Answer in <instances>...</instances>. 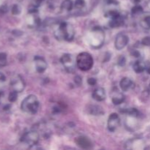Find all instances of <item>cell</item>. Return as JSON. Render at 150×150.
<instances>
[{
	"instance_id": "cell-1",
	"label": "cell",
	"mask_w": 150,
	"mask_h": 150,
	"mask_svg": "<svg viewBox=\"0 0 150 150\" xmlns=\"http://www.w3.org/2000/svg\"><path fill=\"white\" fill-rule=\"evenodd\" d=\"M54 36L57 40H73L75 36L74 28L70 23L61 22L54 28Z\"/></svg>"
},
{
	"instance_id": "cell-2",
	"label": "cell",
	"mask_w": 150,
	"mask_h": 150,
	"mask_svg": "<svg viewBox=\"0 0 150 150\" xmlns=\"http://www.w3.org/2000/svg\"><path fill=\"white\" fill-rule=\"evenodd\" d=\"M40 103L38 98L34 95H28L21 102V108L22 111L27 114H35L39 109Z\"/></svg>"
},
{
	"instance_id": "cell-3",
	"label": "cell",
	"mask_w": 150,
	"mask_h": 150,
	"mask_svg": "<svg viewBox=\"0 0 150 150\" xmlns=\"http://www.w3.org/2000/svg\"><path fill=\"white\" fill-rule=\"evenodd\" d=\"M94 64L93 58L87 52H82L76 57V65L83 71H87L92 67Z\"/></svg>"
},
{
	"instance_id": "cell-4",
	"label": "cell",
	"mask_w": 150,
	"mask_h": 150,
	"mask_svg": "<svg viewBox=\"0 0 150 150\" xmlns=\"http://www.w3.org/2000/svg\"><path fill=\"white\" fill-rule=\"evenodd\" d=\"M104 38L105 37L102 29L100 27H95L92 29L89 36V43L93 48H100L103 44Z\"/></svg>"
},
{
	"instance_id": "cell-5",
	"label": "cell",
	"mask_w": 150,
	"mask_h": 150,
	"mask_svg": "<svg viewBox=\"0 0 150 150\" xmlns=\"http://www.w3.org/2000/svg\"><path fill=\"white\" fill-rule=\"evenodd\" d=\"M62 64L64 66L67 72L70 73H73L75 72L76 69V61H75L73 56L70 54H65L62 55L60 59Z\"/></svg>"
},
{
	"instance_id": "cell-6",
	"label": "cell",
	"mask_w": 150,
	"mask_h": 150,
	"mask_svg": "<svg viewBox=\"0 0 150 150\" xmlns=\"http://www.w3.org/2000/svg\"><path fill=\"white\" fill-rule=\"evenodd\" d=\"M39 139V133L37 131H35V130H32V131L25 133L21 137V141L23 143L29 145V146H35L38 143Z\"/></svg>"
},
{
	"instance_id": "cell-7",
	"label": "cell",
	"mask_w": 150,
	"mask_h": 150,
	"mask_svg": "<svg viewBox=\"0 0 150 150\" xmlns=\"http://www.w3.org/2000/svg\"><path fill=\"white\" fill-rule=\"evenodd\" d=\"M10 86L12 90L17 92H21L25 88V82L20 75H16L10 80Z\"/></svg>"
},
{
	"instance_id": "cell-8",
	"label": "cell",
	"mask_w": 150,
	"mask_h": 150,
	"mask_svg": "<svg viewBox=\"0 0 150 150\" xmlns=\"http://www.w3.org/2000/svg\"><path fill=\"white\" fill-rule=\"evenodd\" d=\"M120 125V118L119 115L116 113H112L110 114L108 119L107 127L110 132H114L119 127Z\"/></svg>"
},
{
	"instance_id": "cell-9",
	"label": "cell",
	"mask_w": 150,
	"mask_h": 150,
	"mask_svg": "<svg viewBox=\"0 0 150 150\" xmlns=\"http://www.w3.org/2000/svg\"><path fill=\"white\" fill-rule=\"evenodd\" d=\"M128 42L129 38L127 37V35H126L124 33H120L116 38L115 42H114L115 48L119 51L123 49L125 47H126Z\"/></svg>"
},
{
	"instance_id": "cell-10",
	"label": "cell",
	"mask_w": 150,
	"mask_h": 150,
	"mask_svg": "<svg viewBox=\"0 0 150 150\" xmlns=\"http://www.w3.org/2000/svg\"><path fill=\"white\" fill-rule=\"evenodd\" d=\"M34 62H35V69H36L37 72L39 73H44L48 67L45 59L40 56H35L34 58Z\"/></svg>"
},
{
	"instance_id": "cell-11",
	"label": "cell",
	"mask_w": 150,
	"mask_h": 150,
	"mask_svg": "<svg viewBox=\"0 0 150 150\" xmlns=\"http://www.w3.org/2000/svg\"><path fill=\"white\" fill-rule=\"evenodd\" d=\"M75 142H76V143L77 144V145L79 147L84 149H91L92 146H93L92 142L88 138L85 137V136H79V137L76 138Z\"/></svg>"
},
{
	"instance_id": "cell-12",
	"label": "cell",
	"mask_w": 150,
	"mask_h": 150,
	"mask_svg": "<svg viewBox=\"0 0 150 150\" xmlns=\"http://www.w3.org/2000/svg\"><path fill=\"white\" fill-rule=\"evenodd\" d=\"M105 91L103 88L99 87L97 88L96 89H95L92 93V98L93 99H95L96 101L98 102H100V101H103L105 99Z\"/></svg>"
},
{
	"instance_id": "cell-13",
	"label": "cell",
	"mask_w": 150,
	"mask_h": 150,
	"mask_svg": "<svg viewBox=\"0 0 150 150\" xmlns=\"http://www.w3.org/2000/svg\"><path fill=\"white\" fill-rule=\"evenodd\" d=\"M120 86L123 92H127L133 86V81L127 77H124L122 79V80L120 82Z\"/></svg>"
},
{
	"instance_id": "cell-14",
	"label": "cell",
	"mask_w": 150,
	"mask_h": 150,
	"mask_svg": "<svg viewBox=\"0 0 150 150\" xmlns=\"http://www.w3.org/2000/svg\"><path fill=\"white\" fill-rule=\"evenodd\" d=\"M110 19H111V20H110L109 25L112 28L120 27V26H122V25L124 24V19H123V18L120 16V14L115 16V17L111 18Z\"/></svg>"
},
{
	"instance_id": "cell-15",
	"label": "cell",
	"mask_w": 150,
	"mask_h": 150,
	"mask_svg": "<svg viewBox=\"0 0 150 150\" xmlns=\"http://www.w3.org/2000/svg\"><path fill=\"white\" fill-rule=\"evenodd\" d=\"M125 97L123 95L122 93L120 92H115L114 94H113L112 96V103L114 104V105H120V104L122 103L125 101Z\"/></svg>"
},
{
	"instance_id": "cell-16",
	"label": "cell",
	"mask_w": 150,
	"mask_h": 150,
	"mask_svg": "<svg viewBox=\"0 0 150 150\" xmlns=\"http://www.w3.org/2000/svg\"><path fill=\"white\" fill-rule=\"evenodd\" d=\"M88 112L90 114L94 116H100L104 114V111L103 108L99 105H89L88 107Z\"/></svg>"
},
{
	"instance_id": "cell-17",
	"label": "cell",
	"mask_w": 150,
	"mask_h": 150,
	"mask_svg": "<svg viewBox=\"0 0 150 150\" xmlns=\"http://www.w3.org/2000/svg\"><path fill=\"white\" fill-rule=\"evenodd\" d=\"M133 70L136 73H142L146 70V64L142 62V61H136V62L133 64Z\"/></svg>"
},
{
	"instance_id": "cell-18",
	"label": "cell",
	"mask_w": 150,
	"mask_h": 150,
	"mask_svg": "<svg viewBox=\"0 0 150 150\" xmlns=\"http://www.w3.org/2000/svg\"><path fill=\"white\" fill-rule=\"evenodd\" d=\"M73 7V2L72 0H64L61 4V9L65 11H70Z\"/></svg>"
},
{
	"instance_id": "cell-19",
	"label": "cell",
	"mask_w": 150,
	"mask_h": 150,
	"mask_svg": "<svg viewBox=\"0 0 150 150\" xmlns=\"http://www.w3.org/2000/svg\"><path fill=\"white\" fill-rule=\"evenodd\" d=\"M122 112L124 113V114H127L130 117H137L139 115V111H138L136 108H125V109L122 110Z\"/></svg>"
},
{
	"instance_id": "cell-20",
	"label": "cell",
	"mask_w": 150,
	"mask_h": 150,
	"mask_svg": "<svg viewBox=\"0 0 150 150\" xmlns=\"http://www.w3.org/2000/svg\"><path fill=\"white\" fill-rule=\"evenodd\" d=\"M140 25L143 29H150V16H146L141 21Z\"/></svg>"
},
{
	"instance_id": "cell-21",
	"label": "cell",
	"mask_w": 150,
	"mask_h": 150,
	"mask_svg": "<svg viewBox=\"0 0 150 150\" xmlns=\"http://www.w3.org/2000/svg\"><path fill=\"white\" fill-rule=\"evenodd\" d=\"M143 11H144L143 7H142V6L139 5V4H136V5L132 8L131 14L133 16H138V15L143 13Z\"/></svg>"
},
{
	"instance_id": "cell-22",
	"label": "cell",
	"mask_w": 150,
	"mask_h": 150,
	"mask_svg": "<svg viewBox=\"0 0 150 150\" xmlns=\"http://www.w3.org/2000/svg\"><path fill=\"white\" fill-rule=\"evenodd\" d=\"M18 93V92H16V91L14 90H12L11 92H10L8 96V100L10 103H14L17 100Z\"/></svg>"
},
{
	"instance_id": "cell-23",
	"label": "cell",
	"mask_w": 150,
	"mask_h": 150,
	"mask_svg": "<svg viewBox=\"0 0 150 150\" xmlns=\"http://www.w3.org/2000/svg\"><path fill=\"white\" fill-rule=\"evenodd\" d=\"M44 1V0H32L31 1V5L30 7L32 8H36L38 9L41 4H42V2Z\"/></svg>"
},
{
	"instance_id": "cell-24",
	"label": "cell",
	"mask_w": 150,
	"mask_h": 150,
	"mask_svg": "<svg viewBox=\"0 0 150 150\" xmlns=\"http://www.w3.org/2000/svg\"><path fill=\"white\" fill-rule=\"evenodd\" d=\"M85 4H86V2L84 0H76L74 6L77 9H82L84 7Z\"/></svg>"
},
{
	"instance_id": "cell-25",
	"label": "cell",
	"mask_w": 150,
	"mask_h": 150,
	"mask_svg": "<svg viewBox=\"0 0 150 150\" xmlns=\"http://www.w3.org/2000/svg\"><path fill=\"white\" fill-rule=\"evenodd\" d=\"M12 13L13 15H19L21 12V8L20 6L18 4H14L12 7Z\"/></svg>"
},
{
	"instance_id": "cell-26",
	"label": "cell",
	"mask_w": 150,
	"mask_h": 150,
	"mask_svg": "<svg viewBox=\"0 0 150 150\" xmlns=\"http://www.w3.org/2000/svg\"><path fill=\"white\" fill-rule=\"evenodd\" d=\"M7 62V55L4 53H0V66H4Z\"/></svg>"
},
{
	"instance_id": "cell-27",
	"label": "cell",
	"mask_w": 150,
	"mask_h": 150,
	"mask_svg": "<svg viewBox=\"0 0 150 150\" xmlns=\"http://www.w3.org/2000/svg\"><path fill=\"white\" fill-rule=\"evenodd\" d=\"M142 44L145 46H150V36L144 38L142 40Z\"/></svg>"
},
{
	"instance_id": "cell-28",
	"label": "cell",
	"mask_w": 150,
	"mask_h": 150,
	"mask_svg": "<svg viewBox=\"0 0 150 150\" xmlns=\"http://www.w3.org/2000/svg\"><path fill=\"white\" fill-rule=\"evenodd\" d=\"M125 62H126L125 57L124 56H121L118 60V64L120 66H122H122H124L125 64Z\"/></svg>"
},
{
	"instance_id": "cell-29",
	"label": "cell",
	"mask_w": 150,
	"mask_h": 150,
	"mask_svg": "<svg viewBox=\"0 0 150 150\" xmlns=\"http://www.w3.org/2000/svg\"><path fill=\"white\" fill-rule=\"evenodd\" d=\"M74 81L78 86H80L82 84V79L81 76H76V77L74 78Z\"/></svg>"
},
{
	"instance_id": "cell-30",
	"label": "cell",
	"mask_w": 150,
	"mask_h": 150,
	"mask_svg": "<svg viewBox=\"0 0 150 150\" xmlns=\"http://www.w3.org/2000/svg\"><path fill=\"white\" fill-rule=\"evenodd\" d=\"M87 82L90 86H95L97 83V80L95 78H89V79H88Z\"/></svg>"
},
{
	"instance_id": "cell-31",
	"label": "cell",
	"mask_w": 150,
	"mask_h": 150,
	"mask_svg": "<svg viewBox=\"0 0 150 150\" xmlns=\"http://www.w3.org/2000/svg\"><path fill=\"white\" fill-rule=\"evenodd\" d=\"M6 77L4 76V75L3 73H0V82H4L5 81Z\"/></svg>"
},
{
	"instance_id": "cell-32",
	"label": "cell",
	"mask_w": 150,
	"mask_h": 150,
	"mask_svg": "<svg viewBox=\"0 0 150 150\" xmlns=\"http://www.w3.org/2000/svg\"><path fill=\"white\" fill-rule=\"evenodd\" d=\"M146 70L147 72V73H149L150 75V63H148V64H146Z\"/></svg>"
},
{
	"instance_id": "cell-33",
	"label": "cell",
	"mask_w": 150,
	"mask_h": 150,
	"mask_svg": "<svg viewBox=\"0 0 150 150\" xmlns=\"http://www.w3.org/2000/svg\"><path fill=\"white\" fill-rule=\"evenodd\" d=\"M3 98H4V92H3V91L0 90V103H1V101H2Z\"/></svg>"
},
{
	"instance_id": "cell-34",
	"label": "cell",
	"mask_w": 150,
	"mask_h": 150,
	"mask_svg": "<svg viewBox=\"0 0 150 150\" xmlns=\"http://www.w3.org/2000/svg\"><path fill=\"white\" fill-rule=\"evenodd\" d=\"M132 3H133L134 4H139V3L142 1V0H130Z\"/></svg>"
}]
</instances>
